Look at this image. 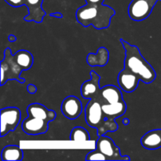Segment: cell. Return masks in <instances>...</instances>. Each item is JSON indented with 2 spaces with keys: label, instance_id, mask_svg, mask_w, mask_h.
I'll return each instance as SVG.
<instances>
[{
  "label": "cell",
  "instance_id": "14",
  "mask_svg": "<svg viewBox=\"0 0 161 161\" xmlns=\"http://www.w3.org/2000/svg\"><path fill=\"white\" fill-rule=\"evenodd\" d=\"M141 144L148 150H155L161 147V128L154 129L145 134L141 138Z\"/></svg>",
  "mask_w": 161,
  "mask_h": 161
},
{
  "label": "cell",
  "instance_id": "16",
  "mask_svg": "<svg viewBox=\"0 0 161 161\" xmlns=\"http://www.w3.org/2000/svg\"><path fill=\"white\" fill-rule=\"evenodd\" d=\"M109 53L108 50L105 47H100L97 50V53H90L86 57V62L91 67L95 66H105L108 64Z\"/></svg>",
  "mask_w": 161,
  "mask_h": 161
},
{
  "label": "cell",
  "instance_id": "6",
  "mask_svg": "<svg viewBox=\"0 0 161 161\" xmlns=\"http://www.w3.org/2000/svg\"><path fill=\"white\" fill-rule=\"evenodd\" d=\"M6 3L14 7H20L26 6L28 8V14L24 20L26 21H35L36 23H41L46 15L45 11L42 9V4L43 0H5Z\"/></svg>",
  "mask_w": 161,
  "mask_h": 161
},
{
  "label": "cell",
  "instance_id": "19",
  "mask_svg": "<svg viewBox=\"0 0 161 161\" xmlns=\"http://www.w3.org/2000/svg\"><path fill=\"white\" fill-rule=\"evenodd\" d=\"M90 134L82 127H75L72 129L70 135V140L77 142L90 141Z\"/></svg>",
  "mask_w": 161,
  "mask_h": 161
},
{
  "label": "cell",
  "instance_id": "13",
  "mask_svg": "<svg viewBox=\"0 0 161 161\" xmlns=\"http://www.w3.org/2000/svg\"><path fill=\"white\" fill-rule=\"evenodd\" d=\"M98 100L101 103L114 104L124 101L123 94L119 88L113 85H107L101 88Z\"/></svg>",
  "mask_w": 161,
  "mask_h": 161
},
{
  "label": "cell",
  "instance_id": "23",
  "mask_svg": "<svg viewBox=\"0 0 161 161\" xmlns=\"http://www.w3.org/2000/svg\"><path fill=\"white\" fill-rule=\"evenodd\" d=\"M51 17H57V18H62L63 17V15L61 14V13L59 12H57V13H53V14H50Z\"/></svg>",
  "mask_w": 161,
  "mask_h": 161
},
{
  "label": "cell",
  "instance_id": "12",
  "mask_svg": "<svg viewBox=\"0 0 161 161\" xmlns=\"http://www.w3.org/2000/svg\"><path fill=\"white\" fill-rule=\"evenodd\" d=\"M140 81L141 80L136 74L127 69H123L117 77V83L119 87L127 93L134 92L138 87Z\"/></svg>",
  "mask_w": 161,
  "mask_h": 161
},
{
  "label": "cell",
  "instance_id": "22",
  "mask_svg": "<svg viewBox=\"0 0 161 161\" xmlns=\"http://www.w3.org/2000/svg\"><path fill=\"white\" fill-rule=\"evenodd\" d=\"M87 4H103L105 0H85Z\"/></svg>",
  "mask_w": 161,
  "mask_h": 161
},
{
  "label": "cell",
  "instance_id": "8",
  "mask_svg": "<svg viewBox=\"0 0 161 161\" xmlns=\"http://www.w3.org/2000/svg\"><path fill=\"white\" fill-rule=\"evenodd\" d=\"M21 113L17 107H6L1 109V137L14 131L20 121Z\"/></svg>",
  "mask_w": 161,
  "mask_h": 161
},
{
  "label": "cell",
  "instance_id": "21",
  "mask_svg": "<svg viewBox=\"0 0 161 161\" xmlns=\"http://www.w3.org/2000/svg\"><path fill=\"white\" fill-rule=\"evenodd\" d=\"M27 90H28V92L31 94H34L37 91V88L34 84H28L27 86Z\"/></svg>",
  "mask_w": 161,
  "mask_h": 161
},
{
  "label": "cell",
  "instance_id": "15",
  "mask_svg": "<svg viewBox=\"0 0 161 161\" xmlns=\"http://www.w3.org/2000/svg\"><path fill=\"white\" fill-rule=\"evenodd\" d=\"M101 105L105 116L110 119H116V118L123 116L127 110V105L124 101L114 104L101 103Z\"/></svg>",
  "mask_w": 161,
  "mask_h": 161
},
{
  "label": "cell",
  "instance_id": "10",
  "mask_svg": "<svg viewBox=\"0 0 161 161\" xmlns=\"http://www.w3.org/2000/svg\"><path fill=\"white\" fill-rule=\"evenodd\" d=\"M91 80L85 81L80 88L82 97L84 99H97L100 96L101 87L99 85L100 76L95 71H91Z\"/></svg>",
  "mask_w": 161,
  "mask_h": 161
},
{
  "label": "cell",
  "instance_id": "17",
  "mask_svg": "<svg viewBox=\"0 0 161 161\" xmlns=\"http://www.w3.org/2000/svg\"><path fill=\"white\" fill-rule=\"evenodd\" d=\"M24 153L18 146H7L2 150L1 157L3 161H20Z\"/></svg>",
  "mask_w": 161,
  "mask_h": 161
},
{
  "label": "cell",
  "instance_id": "11",
  "mask_svg": "<svg viewBox=\"0 0 161 161\" xmlns=\"http://www.w3.org/2000/svg\"><path fill=\"white\" fill-rule=\"evenodd\" d=\"M61 113L69 119H75L83 111V105L75 96H68L63 100L61 106Z\"/></svg>",
  "mask_w": 161,
  "mask_h": 161
},
{
  "label": "cell",
  "instance_id": "20",
  "mask_svg": "<svg viewBox=\"0 0 161 161\" xmlns=\"http://www.w3.org/2000/svg\"><path fill=\"white\" fill-rule=\"evenodd\" d=\"M86 160H108V158L99 149L96 148V149L87 153Z\"/></svg>",
  "mask_w": 161,
  "mask_h": 161
},
{
  "label": "cell",
  "instance_id": "24",
  "mask_svg": "<svg viewBox=\"0 0 161 161\" xmlns=\"http://www.w3.org/2000/svg\"><path fill=\"white\" fill-rule=\"evenodd\" d=\"M8 39H9V41L10 42H14L17 40V37L15 36H14V35H9V37H8Z\"/></svg>",
  "mask_w": 161,
  "mask_h": 161
},
{
  "label": "cell",
  "instance_id": "2",
  "mask_svg": "<svg viewBox=\"0 0 161 161\" xmlns=\"http://www.w3.org/2000/svg\"><path fill=\"white\" fill-rule=\"evenodd\" d=\"M115 14V9L107 5L86 3L77 9L76 20L83 27L92 25L96 29L100 30L109 26Z\"/></svg>",
  "mask_w": 161,
  "mask_h": 161
},
{
  "label": "cell",
  "instance_id": "25",
  "mask_svg": "<svg viewBox=\"0 0 161 161\" xmlns=\"http://www.w3.org/2000/svg\"><path fill=\"white\" fill-rule=\"evenodd\" d=\"M123 124H124L125 126L128 125V124H130V120H129L128 118H125V119H123Z\"/></svg>",
  "mask_w": 161,
  "mask_h": 161
},
{
  "label": "cell",
  "instance_id": "18",
  "mask_svg": "<svg viewBox=\"0 0 161 161\" xmlns=\"http://www.w3.org/2000/svg\"><path fill=\"white\" fill-rule=\"evenodd\" d=\"M14 58L17 64L22 68L24 71L28 70L31 68L33 64V56L29 51L25 50H21L17 51L15 54H14Z\"/></svg>",
  "mask_w": 161,
  "mask_h": 161
},
{
  "label": "cell",
  "instance_id": "4",
  "mask_svg": "<svg viewBox=\"0 0 161 161\" xmlns=\"http://www.w3.org/2000/svg\"><path fill=\"white\" fill-rule=\"evenodd\" d=\"M85 119L90 127L97 129L98 136L107 132H114L118 129L115 119H110L105 116L100 102L97 99H91L86 105Z\"/></svg>",
  "mask_w": 161,
  "mask_h": 161
},
{
  "label": "cell",
  "instance_id": "5",
  "mask_svg": "<svg viewBox=\"0 0 161 161\" xmlns=\"http://www.w3.org/2000/svg\"><path fill=\"white\" fill-rule=\"evenodd\" d=\"M22 68L17 64L14 56L9 48L4 51V58L1 61V86H3L9 80H17L19 83H24L25 80L20 77Z\"/></svg>",
  "mask_w": 161,
  "mask_h": 161
},
{
  "label": "cell",
  "instance_id": "3",
  "mask_svg": "<svg viewBox=\"0 0 161 161\" xmlns=\"http://www.w3.org/2000/svg\"><path fill=\"white\" fill-rule=\"evenodd\" d=\"M28 117L22 123V130L29 135H38L46 133L48 124L56 118L53 110L48 109L40 103H32L27 108Z\"/></svg>",
  "mask_w": 161,
  "mask_h": 161
},
{
  "label": "cell",
  "instance_id": "1",
  "mask_svg": "<svg viewBox=\"0 0 161 161\" xmlns=\"http://www.w3.org/2000/svg\"><path fill=\"white\" fill-rule=\"evenodd\" d=\"M120 42L125 50L124 69H129L136 74L143 83L147 84L153 83L157 77L156 71L143 58L139 48L123 39H120Z\"/></svg>",
  "mask_w": 161,
  "mask_h": 161
},
{
  "label": "cell",
  "instance_id": "7",
  "mask_svg": "<svg viewBox=\"0 0 161 161\" xmlns=\"http://www.w3.org/2000/svg\"><path fill=\"white\" fill-rule=\"evenodd\" d=\"M158 1L161 0H132L128 6L129 17L135 21L146 20Z\"/></svg>",
  "mask_w": 161,
  "mask_h": 161
},
{
  "label": "cell",
  "instance_id": "9",
  "mask_svg": "<svg viewBox=\"0 0 161 161\" xmlns=\"http://www.w3.org/2000/svg\"><path fill=\"white\" fill-rule=\"evenodd\" d=\"M96 148L101 151L108 160H130L128 156H123L119 148L115 144L114 141L108 136L101 135L96 142Z\"/></svg>",
  "mask_w": 161,
  "mask_h": 161
}]
</instances>
